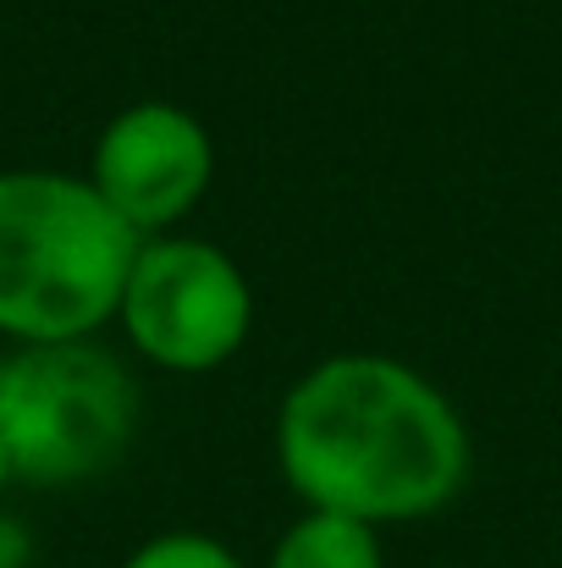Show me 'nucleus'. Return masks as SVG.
<instances>
[{
    "instance_id": "obj_1",
    "label": "nucleus",
    "mask_w": 562,
    "mask_h": 568,
    "mask_svg": "<svg viewBox=\"0 0 562 568\" xmlns=\"http://www.w3.org/2000/svg\"><path fill=\"white\" fill-rule=\"evenodd\" d=\"M270 442L304 508L348 514L375 530L452 508L474 469L458 403L391 354L315 359L282 392Z\"/></svg>"
},
{
    "instance_id": "obj_2",
    "label": "nucleus",
    "mask_w": 562,
    "mask_h": 568,
    "mask_svg": "<svg viewBox=\"0 0 562 568\" xmlns=\"http://www.w3.org/2000/svg\"><path fill=\"white\" fill-rule=\"evenodd\" d=\"M139 243L89 178L55 166L0 172V337L83 343L116 326Z\"/></svg>"
},
{
    "instance_id": "obj_3",
    "label": "nucleus",
    "mask_w": 562,
    "mask_h": 568,
    "mask_svg": "<svg viewBox=\"0 0 562 568\" xmlns=\"http://www.w3.org/2000/svg\"><path fill=\"white\" fill-rule=\"evenodd\" d=\"M139 436V381L100 343L0 348V453L22 486L111 475Z\"/></svg>"
},
{
    "instance_id": "obj_4",
    "label": "nucleus",
    "mask_w": 562,
    "mask_h": 568,
    "mask_svg": "<svg viewBox=\"0 0 562 568\" xmlns=\"http://www.w3.org/2000/svg\"><path fill=\"white\" fill-rule=\"evenodd\" d=\"M116 326L144 365L166 376H210L248 343L254 287L243 265L210 237H144L122 287Z\"/></svg>"
},
{
    "instance_id": "obj_5",
    "label": "nucleus",
    "mask_w": 562,
    "mask_h": 568,
    "mask_svg": "<svg viewBox=\"0 0 562 568\" xmlns=\"http://www.w3.org/2000/svg\"><path fill=\"white\" fill-rule=\"evenodd\" d=\"M83 178L139 237H166L215 183V139L177 100H133L100 128Z\"/></svg>"
},
{
    "instance_id": "obj_6",
    "label": "nucleus",
    "mask_w": 562,
    "mask_h": 568,
    "mask_svg": "<svg viewBox=\"0 0 562 568\" xmlns=\"http://www.w3.org/2000/svg\"><path fill=\"white\" fill-rule=\"evenodd\" d=\"M265 568H386L380 530L348 514L304 508L270 547Z\"/></svg>"
},
{
    "instance_id": "obj_7",
    "label": "nucleus",
    "mask_w": 562,
    "mask_h": 568,
    "mask_svg": "<svg viewBox=\"0 0 562 568\" xmlns=\"http://www.w3.org/2000/svg\"><path fill=\"white\" fill-rule=\"evenodd\" d=\"M122 568H248V564L226 541H215L204 530H166V536H150L144 547H133Z\"/></svg>"
},
{
    "instance_id": "obj_8",
    "label": "nucleus",
    "mask_w": 562,
    "mask_h": 568,
    "mask_svg": "<svg viewBox=\"0 0 562 568\" xmlns=\"http://www.w3.org/2000/svg\"><path fill=\"white\" fill-rule=\"evenodd\" d=\"M0 568H33V530L0 508Z\"/></svg>"
},
{
    "instance_id": "obj_9",
    "label": "nucleus",
    "mask_w": 562,
    "mask_h": 568,
    "mask_svg": "<svg viewBox=\"0 0 562 568\" xmlns=\"http://www.w3.org/2000/svg\"><path fill=\"white\" fill-rule=\"evenodd\" d=\"M6 486H11V464H6V453H0V497H6Z\"/></svg>"
}]
</instances>
